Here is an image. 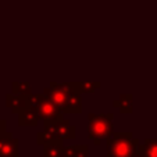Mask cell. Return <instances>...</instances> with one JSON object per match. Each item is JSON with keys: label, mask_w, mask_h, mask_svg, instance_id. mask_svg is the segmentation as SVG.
Here are the masks:
<instances>
[{"label": "cell", "mask_w": 157, "mask_h": 157, "mask_svg": "<svg viewBox=\"0 0 157 157\" xmlns=\"http://www.w3.org/2000/svg\"><path fill=\"white\" fill-rule=\"evenodd\" d=\"M43 95L48 96L63 114H81L82 111V93L78 82H50L49 88L43 89Z\"/></svg>", "instance_id": "obj_1"}, {"label": "cell", "mask_w": 157, "mask_h": 157, "mask_svg": "<svg viewBox=\"0 0 157 157\" xmlns=\"http://www.w3.org/2000/svg\"><path fill=\"white\" fill-rule=\"evenodd\" d=\"M139 139L132 132H113L106 139L107 157H136Z\"/></svg>", "instance_id": "obj_2"}, {"label": "cell", "mask_w": 157, "mask_h": 157, "mask_svg": "<svg viewBox=\"0 0 157 157\" xmlns=\"http://www.w3.org/2000/svg\"><path fill=\"white\" fill-rule=\"evenodd\" d=\"M114 114H88V138L95 145H100L101 140H106L107 138L114 132Z\"/></svg>", "instance_id": "obj_3"}, {"label": "cell", "mask_w": 157, "mask_h": 157, "mask_svg": "<svg viewBox=\"0 0 157 157\" xmlns=\"http://www.w3.org/2000/svg\"><path fill=\"white\" fill-rule=\"evenodd\" d=\"M29 104L33 109L38 111L39 118L43 122V125H49V124H54V122L60 121L64 118V114L54 106L50 101V99L48 96H44L43 93H31L28 96Z\"/></svg>", "instance_id": "obj_4"}, {"label": "cell", "mask_w": 157, "mask_h": 157, "mask_svg": "<svg viewBox=\"0 0 157 157\" xmlns=\"http://www.w3.org/2000/svg\"><path fill=\"white\" fill-rule=\"evenodd\" d=\"M44 129L50 131L54 135V138L57 139H75L77 138V128L68 121V120H60V121L54 122V124H49V125H43Z\"/></svg>", "instance_id": "obj_5"}, {"label": "cell", "mask_w": 157, "mask_h": 157, "mask_svg": "<svg viewBox=\"0 0 157 157\" xmlns=\"http://www.w3.org/2000/svg\"><path fill=\"white\" fill-rule=\"evenodd\" d=\"M0 157H20V140L7 131L0 135Z\"/></svg>", "instance_id": "obj_6"}, {"label": "cell", "mask_w": 157, "mask_h": 157, "mask_svg": "<svg viewBox=\"0 0 157 157\" xmlns=\"http://www.w3.org/2000/svg\"><path fill=\"white\" fill-rule=\"evenodd\" d=\"M40 122L39 114L32 106L25 107L18 113V125L20 127H36Z\"/></svg>", "instance_id": "obj_7"}, {"label": "cell", "mask_w": 157, "mask_h": 157, "mask_svg": "<svg viewBox=\"0 0 157 157\" xmlns=\"http://www.w3.org/2000/svg\"><path fill=\"white\" fill-rule=\"evenodd\" d=\"M29 106L28 96H21L15 93H7L6 95V107L14 114H18L21 110Z\"/></svg>", "instance_id": "obj_8"}, {"label": "cell", "mask_w": 157, "mask_h": 157, "mask_svg": "<svg viewBox=\"0 0 157 157\" xmlns=\"http://www.w3.org/2000/svg\"><path fill=\"white\" fill-rule=\"evenodd\" d=\"M136 157H157V138H147L138 146Z\"/></svg>", "instance_id": "obj_9"}, {"label": "cell", "mask_w": 157, "mask_h": 157, "mask_svg": "<svg viewBox=\"0 0 157 157\" xmlns=\"http://www.w3.org/2000/svg\"><path fill=\"white\" fill-rule=\"evenodd\" d=\"M64 140L61 139H53L49 143L43 145V154L44 157H63L64 153Z\"/></svg>", "instance_id": "obj_10"}, {"label": "cell", "mask_w": 157, "mask_h": 157, "mask_svg": "<svg viewBox=\"0 0 157 157\" xmlns=\"http://www.w3.org/2000/svg\"><path fill=\"white\" fill-rule=\"evenodd\" d=\"M113 106L118 109L122 114H132L133 111V96L131 93H122L117 100H114Z\"/></svg>", "instance_id": "obj_11"}, {"label": "cell", "mask_w": 157, "mask_h": 157, "mask_svg": "<svg viewBox=\"0 0 157 157\" xmlns=\"http://www.w3.org/2000/svg\"><path fill=\"white\" fill-rule=\"evenodd\" d=\"M89 147L86 145H72L64 147L63 157H88Z\"/></svg>", "instance_id": "obj_12"}, {"label": "cell", "mask_w": 157, "mask_h": 157, "mask_svg": "<svg viewBox=\"0 0 157 157\" xmlns=\"http://www.w3.org/2000/svg\"><path fill=\"white\" fill-rule=\"evenodd\" d=\"M11 93L21 96H29L32 93L31 83L27 82V81H14L11 83Z\"/></svg>", "instance_id": "obj_13"}, {"label": "cell", "mask_w": 157, "mask_h": 157, "mask_svg": "<svg viewBox=\"0 0 157 157\" xmlns=\"http://www.w3.org/2000/svg\"><path fill=\"white\" fill-rule=\"evenodd\" d=\"M78 83H79L81 93H93L101 86V83L99 81H88V82H78Z\"/></svg>", "instance_id": "obj_14"}, {"label": "cell", "mask_w": 157, "mask_h": 157, "mask_svg": "<svg viewBox=\"0 0 157 157\" xmlns=\"http://www.w3.org/2000/svg\"><path fill=\"white\" fill-rule=\"evenodd\" d=\"M53 139H57V138H54L53 133H52L50 131H48V129H43V131H40V132L36 133V143L40 145V146L46 145V143H49L50 140H53Z\"/></svg>", "instance_id": "obj_15"}, {"label": "cell", "mask_w": 157, "mask_h": 157, "mask_svg": "<svg viewBox=\"0 0 157 157\" xmlns=\"http://www.w3.org/2000/svg\"><path fill=\"white\" fill-rule=\"evenodd\" d=\"M7 131V121L6 120H0V135Z\"/></svg>", "instance_id": "obj_16"}, {"label": "cell", "mask_w": 157, "mask_h": 157, "mask_svg": "<svg viewBox=\"0 0 157 157\" xmlns=\"http://www.w3.org/2000/svg\"><path fill=\"white\" fill-rule=\"evenodd\" d=\"M88 157H89V156H88Z\"/></svg>", "instance_id": "obj_17"}]
</instances>
